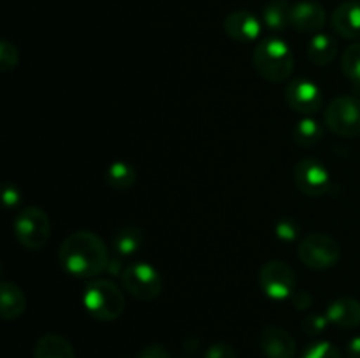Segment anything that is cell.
I'll use <instances>...</instances> for the list:
<instances>
[{"instance_id": "6da1fadb", "label": "cell", "mask_w": 360, "mask_h": 358, "mask_svg": "<svg viewBox=\"0 0 360 358\" xmlns=\"http://www.w3.org/2000/svg\"><path fill=\"white\" fill-rule=\"evenodd\" d=\"M62 269L77 279H94L109 265L108 246L94 232L79 230L67 235L58 251Z\"/></svg>"}, {"instance_id": "7a4b0ae2", "label": "cell", "mask_w": 360, "mask_h": 358, "mask_svg": "<svg viewBox=\"0 0 360 358\" xmlns=\"http://www.w3.org/2000/svg\"><path fill=\"white\" fill-rule=\"evenodd\" d=\"M253 65L257 72L271 83H281L290 77L294 70V55L283 39L267 37L259 42L253 53Z\"/></svg>"}, {"instance_id": "3957f363", "label": "cell", "mask_w": 360, "mask_h": 358, "mask_svg": "<svg viewBox=\"0 0 360 358\" xmlns=\"http://www.w3.org/2000/svg\"><path fill=\"white\" fill-rule=\"evenodd\" d=\"M83 305L97 321H115L125 309V295L109 279H90L83 291Z\"/></svg>"}, {"instance_id": "277c9868", "label": "cell", "mask_w": 360, "mask_h": 358, "mask_svg": "<svg viewBox=\"0 0 360 358\" xmlns=\"http://www.w3.org/2000/svg\"><path fill=\"white\" fill-rule=\"evenodd\" d=\"M51 234L49 218L41 207H23L14 218V235L27 249H41Z\"/></svg>"}, {"instance_id": "5b68a950", "label": "cell", "mask_w": 360, "mask_h": 358, "mask_svg": "<svg viewBox=\"0 0 360 358\" xmlns=\"http://www.w3.org/2000/svg\"><path fill=\"white\" fill-rule=\"evenodd\" d=\"M120 279L127 293L143 302L155 300L162 293L164 286L160 272L148 262L129 263Z\"/></svg>"}, {"instance_id": "8992f818", "label": "cell", "mask_w": 360, "mask_h": 358, "mask_svg": "<svg viewBox=\"0 0 360 358\" xmlns=\"http://www.w3.org/2000/svg\"><path fill=\"white\" fill-rule=\"evenodd\" d=\"M299 258L306 267L327 270L341 258V248L336 239L327 234H309L299 242Z\"/></svg>"}, {"instance_id": "52a82bcc", "label": "cell", "mask_w": 360, "mask_h": 358, "mask_svg": "<svg viewBox=\"0 0 360 358\" xmlns=\"http://www.w3.org/2000/svg\"><path fill=\"white\" fill-rule=\"evenodd\" d=\"M326 123L340 137L360 135V98L341 95L326 109Z\"/></svg>"}, {"instance_id": "ba28073f", "label": "cell", "mask_w": 360, "mask_h": 358, "mask_svg": "<svg viewBox=\"0 0 360 358\" xmlns=\"http://www.w3.org/2000/svg\"><path fill=\"white\" fill-rule=\"evenodd\" d=\"M259 283L264 295L273 300H285L295 293V274L287 262L281 260H271L266 262L260 269Z\"/></svg>"}, {"instance_id": "9c48e42d", "label": "cell", "mask_w": 360, "mask_h": 358, "mask_svg": "<svg viewBox=\"0 0 360 358\" xmlns=\"http://www.w3.org/2000/svg\"><path fill=\"white\" fill-rule=\"evenodd\" d=\"M294 183L299 192L309 197L326 195L333 188L329 171L315 158H302L297 161L294 168Z\"/></svg>"}, {"instance_id": "30bf717a", "label": "cell", "mask_w": 360, "mask_h": 358, "mask_svg": "<svg viewBox=\"0 0 360 358\" xmlns=\"http://www.w3.org/2000/svg\"><path fill=\"white\" fill-rule=\"evenodd\" d=\"M285 100L295 112L309 116L322 107V91L311 79L299 77L288 83L285 90Z\"/></svg>"}, {"instance_id": "8fae6325", "label": "cell", "mask_w": 360, "mask_h": 358, "mask_svg": "<svg viewBox=\"0 0 360 358\" xmlns=\"http://www.w3.org/2000/svg\"><path fill=\"white\" fill-rule=\"evenodd\" d=\"M327 14L320 4L316 2H297L292 6L290 25L301 34H320L326 27Z\"/></svg>"}, {"instance_id": "7c38bea8", "label": "cell", "mask_w": 360, "mask_h": 358, "mask_svg": "<svg viewBox=\"0 0 360 358\" xmlns=\"http://www.w3.org/2000/svg\"><path fill=\"white\" fill-rule=\"evenodd\" d=\"M260 350L266 358H295L297 353L294 337L281 326H267L262 330Z\"/></svg>"}, {"instance_id": "4fadbf2b", "label": "cell", "mask_w": 360, "mask_h": 358, "mask_svg": "<svg viewBox=\"0 0 360 358\" xmlns=\"http://www.w3.org/2000/svg\"><path fill=\"white\" fill-rule=\"evenodd\" d=\"M224 30L234 41L252 42L260 35L262 25L255 14L248 13V11H234L225 18Z\"/></svg>"}, {"instance_id": "5bb4252c", "label": "cell", "mask_w": 360, "mask_h": 358, "mask_svg": "<svg viewBox=\"0 0 360 358\" xmlns=\"http://www.w3.org/2000/svg\"><path fill=\"white\" fill-rule=\"evenodd\" d=\"M334 32L343 39H360V0H347L330 16Z\"/></svg>"}, {"instance_id": "9a60e30c", "label": "cell", "mask_w": 360, "mask_h": 358, "mask_svg": "<svg viewBox=\"0 0 360 358\" xmlns=\"http://www.w3.org/2000/svg\"><path fill=\"white\" fill-rule=\"evenodd\" d=\"M326 316L330 325L340 329H355L360 325V302L352 297L336 298L329 304Z\"/></svg>"}, {"instance_id": "2e32d148", "label": "cell", "mask_w": 360, "mask_h": 358, "mask_svg": "<svg viewBox=\"0 0 360 358\" xmlns=\"http://www.w3.org/2000/svg\"><path fill=\"white\" fill-rule=\"evenodd\" d=\"M27 309V297L18 284L11 281H4L0 286V312L4 319L13 321L18 319Z\"/></svg>"}, {"instance_id": "e0dca14e", "label": "cell", "mask_w": 360, "mask_h": 358, "mask_svg": "<svg viewBox=\"0 0 360 358\" xmlns=\"http://www.w3.org/2000/svg\"><path fill=\"white\" fill-rule=\"evenodd\" d=\"M34 358H76L74 347L58 333H46L35 343Z\"/></svg>"}, {"instance_id": "ac0fdd59", "label": "cell", "mask_w": 360, "mask_h": 358, "mask_svg": "<svg viewBox=\"0 0 360 358\" xmlns=\"http://www.w3.org/2000/svg\"><path fill=\"white\" fill-rule=\"evenodd\" d=\"M308 58L309 62L319 67H326L336 58L338 41L329 34H315L308 42Z\"/></svg>"}, {"instance_id": "d6986e66", "label": "cell", "mask_w": 360, "mask_h": 358, "mask_svg": "<svg viewBox=\"0 0 360 358\" xmlns=\"http://www.w3.org/2000/svg\"><path fill=\"white\" fill-rule=\"evenodd\" d=\"M143 230L134 225H125L112 235V248L118 256H132L143 246Z\"/></svg>"}, {"instance_id": "ffe728a7", "label": "cell", "mask_w": 360, "mask_h": 358, "mask_svg": "<svg viewBox=\"0 0 360 358\" xmlns=\"http://www.w3.org/2000/svg\"><path fill=\"white\" fill-rule=\"evenodd\" d=\"M292 6L288 0H271L264 7V23L274 32H283L290 25Z\"/></svg>"}, {"instance_id": "44dd1931", "label": "cell", "mask_w": 360, "mask_h": 358, "mask_svg": "<svg viewBox=\"0 0 360 358\" xmlns=\"http://www.w3.org/2000/svg\"><path fill=\"white\" fill-rule=\"evenodd\" d=\"M105 179H108V185L112 186L115 190H129L136 183L137 172L127 161H115L108 167Z\"/></svg>"}, {"instance_id": "7402d4cb", "label": "cell", "mask_w": 360, "mask_h": 358, "mask_svg": "<svg viewBox=\"0 0 360 358\" xmlns=\"http://www.w3.org/2000/svg\"><path fill=\"white\" fill-rule=\"evenodd\" d=\"M323 139V126L316 119L302 118L294 128V140L302 147H311Z\"/></svg>"}, {"instance_id": "603a6c76", "label": "cell", "mask_w": 360, "mask_h": 358, "mask_svg": "<svg viewBox=\"0 0 360 358\" xmlns=\"http://www.w3.org/2000/svg\"><path fill=\"white\" fill-rule=\"evenodd\" d=\"M341 69L352 83H360V41L345 49L343 56H341Z\"/></svg>"}, {"instance_id": "cb8c5ba5", "label": "cell", "mask_w": 360, "mask_h": 358, "mask_svg": "<svg viewBox=\"0 0 360 358\" xmlns=\"http://www.w3.org/2000/svg\"><path fill=\"white\" fill-rule=\"evenodd\" d=\"M302 358H343V354L329 340H319V343L306 347Z\"/></svg>"}, {"instance_id": "d4e9b609", "label": "cell", "mask_w": 360, "mask_h": 358, "mask_svg": "<svg viewBox=\"0 0 360 358\" xmlns=\"http://www.w3.org/2000/svg\"><path fill=\"white\" fill-rule=\"evenodd\" d=\"M299 232H301V227L295 220L292 218H281L276 223V237L280 241L292 242L299 237Z\"/></svg>"}, {"instance_id": "484cf974", "label": "cell", "mask_w": 360, "mask_h": 358, "mask_svg": "<svg viewBox=\"0 0 360 358\" xmlns=\"http://www.w3.org/2000/svg\"><path fill=\"white\" fill-rule=\"evenodd\" d=\"M0 65H2L4 72H11L18 65V48L11 44L7 39H4L0 44Z\"/></svg>"}, {"instance_id": "4316f807", "label": "cell", "mask_w": 360, "mask_h": 358, "mask_svg": "<svg viewBox=\"0 0 360 358\" xmlns=\"http://www.w3.org/2000/svg\"><path fill=\"white\" fill-rule=\"evenodd\" d=\"M330 325V321L327 319L326 314H309L302 319V330L308 336H320L327 326Z\"/></svg>"}, {"instance_id": "83f0119b", "label": "cell", "mask_w": 360, "mask_h": 358, "mask_svg": "<svg viewBox=\"0 0 360 358\" xmlns=\"http://www.w3.org/2000/svg\"><path fill=\"white\" fill-rule=\"evenodd\" d=\"M204 358H238V351L227 343H214L207 347Z\"/></svg>"}, {"instance_id": "f1b7e54d", "label": "cell", "mask_w": 360, "mask_h": 358, "mask_svg": "<svg viewBox=\"0 0 360 358\" xmlns=\"http://www.w3.org/2000/svg\"><path fill=\"white\" fill-rule=\"evenodd\" d=\"M137 358H171V354L160 344H150L137 354Z\"/></svg>"}, {"instance_id": "f546056e", "label": "cell", "mask_w": 360, "mask_h": 358, "mask_svg": "<svg viewBox=\"0 0 360 358\" xmlns=\"http://www.w3.org/2000/svg\"><path fill=\"white\" fill-rule=\"evenodd\" d=\"M292 302H294V307L299 309V311H304L309 305L313 304V297L308 293V291H295L292 295Z\"/></svg>"}, {"instance_id": "4dcf8cb0", "label": "cell", "mask_w": 360, "mask_h": 358, "mask_svg": "<svg viewBox=\"0 0 360 358\" xmlns=\"http://www.w3.org/2000/svg\"><path fill=\"white\" fill-rule=\"evenodd\" d=\"M4 204H6V207H18V204H20V192L16 190V186L13 185H7L6 188H4Z\"/></svg>"}, {"instance_id": "1f68e13d", "label": "cell", "mask_w": 360, "mask_h": 358, "mask_svg": "<svg viewBox=\"0 0 360 358\" xmlns=\"http://www.w3.org/2000/svg\"><path fill=\"white\" fill-rule=\"evenodd\" d=\"M125 263L122 262V256H116V258L109 260V265H108V272L112 274V276H118L122 277L123 270H125Z\"/></svg>"}, {"instance_id": "d6a6232c", "label": "cell", "mask_w": 360, "mask_h": 358, "mask_svg": "<svg viewBox=\"0 0 360 358\" xmlns=\"http://www.w3.org/2000/svg\"><path fill=\"white\" fill-rule=\"evenodd\" d=\"M347 358H360V336L354 337L347 346Z\"/></svg>"}, {"instance_id": "836d02e7", "label": "cell", "mask_w": 360, "mask_h": 358, "mask_svg": "<svg viewBox=\"0 0 360 358\" xmlns=\"http://www.w3.org/2000/svg\"><path fill=\"white\" fill-rule=\"evenodd\" d=\"M354 90H355V95L360 98V83L359 84H354Z\"/></svg>"}]
</instances>
